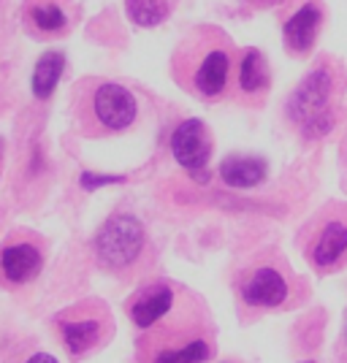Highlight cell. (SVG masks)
<instances>
[{
    "label": "cell",
    "mask_w": 347,
    "mask_h": 363,
    "mask_svg": "<svg viewBox=\"0 0 347 363\" xmlns=\"http://www.w3.org/2000/svg\"><path fill=\"white\" fill-rule=\"evenodd\" d=\"M250 6H255V9H269L274 3H280V0H247Z\"/></svg>",
    "instance_id": "obj_20"
},
{
    "label": "cell",
    "mask_w": 347,
    "mask_h": 363,
    "mask_svg": "<svg viewBox=\"0 0 347 363\" xmlns=\"http://www.w3.org/2000/svg\"><path fill=\"white\" fill-rule=\"evenodd\" d=\"M209 152L211 138L206 125L201 120H184L174 130V136H171V155H174V160L182 168H187L193 174L201 171V168L206 166V160H209Z\"/></svg>",
    "instance_id": "obj_7"
},
{
    "label": "cell",
    "mask_w": 347,
    "mask_h": 363,
    "mask_svg": "<svg viewBox=\"0 0 347 363\" xmlns=\"http://www.w3.org/2000/svg\"><path fill=\"white\" fill-rule=\"evenodd\" d=\"M266 174H269L266 160L244 157V155H233V157L223 160V166H220V177L228 187H258L266 179Z\"/></svg>",
    "instance_id": "obj_14"
},
{
    "label": "cell",
    "mask_w": 347,
    "mask_h": 363,
    "mask_svg": "<svg viewBox=\"0 0 347 363\" xmlns=\"http://www.w3.org/2000/svg\"><path fill=\"white\" fill-rule=\"evenodd\" d=\"M174 0H128V16L136 22L138 28H155L160 25L171 11Z\"/></svg>",
    "instance_id": "obj_17"
},
{
    "label": "cell",
    "mask_w": 347,
    "mask_h": 363,
    "mask_svg": "<svg viewBox=\"0 0 347 363\" xmlns=\"http://www.w3.org/2000/svg\"><path fill=\"white\" fill-rule=\"evenodd\" d=\"M87 114L101 125V130L117 133V130H125V128L133 125L138 106L133 92L128 90V87L114 84V82H104V84H98L90 92Z\"/></svg>",
    "instance_id": "obj_5"
},
{
    "label": "cell",
    "mask_w": 347,
    "mask_h": 363,
    "mask_svg": "<svg viewBox=\"0 0 347 363\" xmlns=\"http://www.w3.org/2000/svg\"><path fill=\"white\" fill-rule=\"evenodd\" d=\"M28 22L38 33L52 35V33H62L68 28V14L62 0H31L28 3Z\"/></svg>",
    "instance_id": "obj_16"
},
{
    "label": "cell",
    "mask_w": 347,
    "mask_h": 363,
    "mask_svg": "<svg viewBox=\"0 0 347 363\" xmlns=\"http://www.w3.org/2000/svg\"><path fill=\"white\" fill-rule=\"evenodd\" d=\"M331 90H334V74L326 65H320V68H315L299 84V90L290 95V101H287V117L293 122H299L304 128L307 122L331 114L329 111Z\"/></svg>",
    "instance_id": "obj_6"
},
{
    "label": "cell",
    "mask_w": 347,
    "mask_h": 363,
    "mask_svg": "<svg viewBox=\"0 0 347 363\" xmlns=\"http://www.w3.org/2000/svg\"><path fill=\"white\" fill-rule=\"evenodd\" d=\"M323 25V9L320 3L309 0L304 3L296 14L285 22V46L290 49V55H307L317 41V33Z\"/></svg>",
    "instance_id": "obj_10"
},
{
    "label": "cell",
    "mask_w": 347,
    "mask_h": 363,
    "mask_svg": "<svg viewBox=\"0 0 347 363\" xmlns=\"http://www.w3.org/2000/svg\"><path fill=\"white\" fill-rule=\"evenodd\" d=\"M242 298L247 306H255V309L282 306L287 298L285 277L277 272L274 266H258L242 285Z\"/></svg>",
    "instance_id": "obj_9"
},
{
    "label": "cell",
    "mask_w": 347,
    "mask_h": 363,
    "mask_svg": "<svg viewBox=\"0 0 347 363\" xmlns=\"http://www.w3.org/2000/svg\"><path fill=\"white\" fill-rule=\"evenodd\" d=\"M211 350L206 309L193 296H184L180 309L174 306L138 339V363H204Z\"/></svg>",
    "instance_id": "obj_1"
},
{
    "label": "cell",
    "mask_w": 347,
    "mask_h": 363,
    "mask_svg": "<svg viewBox=\"0 0 347 363\" xmlns=\"http://www.w3.org/2000/svg\"><path fill=\"white\" fill-rule=\"evenodd\" d=\"M62 71H65V55L57 52V49L44 52L38 57V62H35V68H33V79H31L33 95L38 101H46L55 92V87H57Z\"/></svg>",
    "instance_id": "obj_15"
},
{
    "label": "cell",
    "mask_w": 347,
    "mask_h": 363,
    "mask_svg": "<svg viewBox=\"0 0 347 363\" xmlns=\"http://www.w3.org/2000/svg\"><path fill=\"white\" fill-rule=\"evenodd\" d=\"M141 247H144V228L131 214H117V217L106 220L95 236L98 260L109 269L131 266L141 255Z\"/></svg>",
    "instance_id": "obj_4"
},
{
    "label": "cell",
    "mask_w": 347,
    "mask_h": 363,
    "mask_svg": "<svg viewBox=\"0 0 347 363\" xmlns=\"http://www.w3.org/2000/svg\"><path fill=\"white\" fill-rule=\"evenodd\" d=\"M233 68L231 41L217 28H204L190 35L174 55V74L198 98H217L228 90Z\"/></svg>",
    "instance_id": "obj_2"
},
{
    "label": "cell",
    "mask_w": 347,
    "mask_h": 363,
    "mask_svg": "<svg viewBox=\"0 0 347 363\" xmlns=\"http://www.w3.org/2000/svg\"><path fill=\"white\" fill-rule=\"evenodd\" d=\"M60 331H62V342L71 355H84L87 350H92L95 345H101L104 333L109 331V320L101 312L98 318H62L60 320Z\"/></svg>",
    "instance_id": "obj_11"
},
{
    "label": "cell",
    "mask_w": 347,
    "mask_h": 363,
    "mask_svg": "<svg viewBox=\"0 0 347 363\" xmlns=\"http://www.w3.org/2000/svg\"><path fill=\"white\" fill-rule=\"evenodd\" d=\"M174 309V290L171 285H152L141 290L138 298L131 303V318L141 331L152 328L158 320H163Z\"/></svg>",
    "instance_id": "obj_12"
},
{
    "label": "cell",
    "mask_w": 347,
    "mask_h": 363,
    "mask_svg": "<svg viewBox=\"0 0 347 363\" xmlns=\"http://www.w3.org/2000/svg\"><path fill=\"white\" fill-rule=\"evenodd\" d=\"M41 250L33 242H9L0 252V277L9 285H28L41 272Z\"/></svg>",
    "instance_id": "obj_8"
},
{
    "label": "cell",
    "mask_w": 347,
    "mask_h": 363,
    "mask_svg": "<svg viewBox=\"0 0 347 363\" xmlns=\"http://www.w3.org/2000/svg\"><path fill=\"white\" fill-rule=\"evenodd\" d=\"M236 76H239V90L244 95H260L272 84V71L266 65V57L258 49H244L239 65H236Z\"/></svg>",
    "instance_id": "obj_13"
},
{
    "label": "cell",
    "mask_w": 347,
    "mask_h": 363,
    "mask_svg": "<svg viewBox=\"0 0 347 363\" xmlns=\"http://www.w3.org/2000/svg\"><path fill=\"white\" fill-rule=\"evenodd\" d=\"M114 182H122V177H95V174H82V187L84 190H95V187H104V184H114Z\"/></svg>",
    "instance_id": "obj_18"
},
{
    "label": "cell",
    "mask_w": 347,
    "mask_h": 363,
    "mask_svg": "<svg viewBox=\"0 0 347 363\" xmlns=\"http://www.w3.org/2000/svg\"><path fill=\"white\" fill-rule=\"evenodd\" d=\"M25 363H57V358L49 355V352H35L31 361H25Z\"/></svg>",
    "instance_id": "obj_19"
},
{
    "label": "cell",
    "mask_w": 347,
    "mask_h": 363,
    "mask_svg": "<svg viewBox=\"0 0 347 363\" xmlns=\"http://www.w3.org/2000/svg\"><path fill=\"white\" fill-rule=\"evenodd\" d=\"M307 257L315 269L331 272L347 263V206H334L309 228Z\"/></svg>",
    "instance_id": "obj_3"
}]
</instances>
